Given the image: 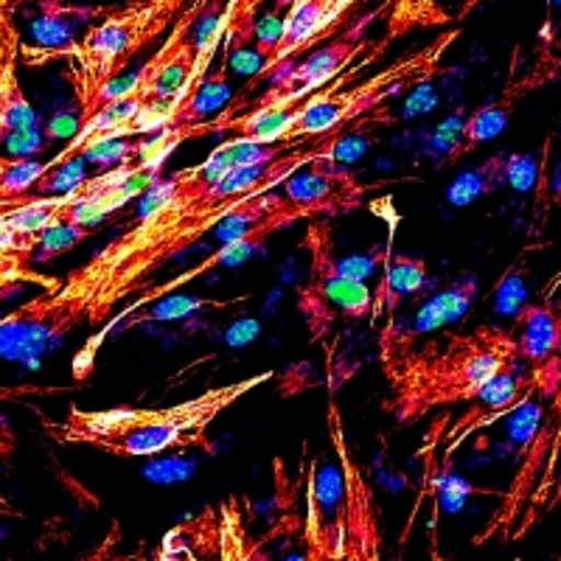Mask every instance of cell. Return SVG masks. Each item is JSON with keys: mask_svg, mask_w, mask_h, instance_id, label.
<instances>
[{"mask_svg": "<svg viewBox=\"0 0 561 561\" xmlns=\"http://www.w3.org/2000/svg\"><path fill=\"white\" fill-rule=\"evenodd\" d=\"M556 500H559V505H561V478H559V483H556Z\"/></svg>", "mask_w": 561, "mask_h": 561, "instance_id": "603a6c76", "label": "cell"}, {"mask_svg": "<svg viewBox=\"0 0 561 561\" xmlns=\"http://www.w3.org/2000/svg\"><path fill=\"white\" fill-rule=\"evenodd\" d=\"M208 3L210 0H192V7H185L180 12L174 26L169 28V37L144 62V68L133 73L127 84H113L107 90V96L102 99V107L110 99H127L138 107V118L129 127L127 138L129 135H158L169 129L174 102L180 99L185 84L192 82L194 62H197L194 28L208 14Z\"/></svg>", "mask_w": 561, "mask_h": 561, "instance_id": "8992f818", "label": "cell"}, {"mask_svg": "<svg viewBox=\"0 0 561 561\" xmlns=\"http://www.w3.org/2000/svg\"><path fill=\"white\" fill-rule=\"evenodd\" d=\"M536 163L530 154H508V167H505V185L511 188H517V192H528L530 185H534L536 178Z\"/></svg>", "mask_w": 561, "mask_h": 561, "instance_id": "d6986e66", "label": "cell"}, {"mask_svg": "<svg viewBox=\"0 0 561 561\" xmlns=\"http://www.w3.org/2000/svg\"><path fill=\"white\" fill-rule=\"evenodd\" d=\"M325 424H329V438H332L334 455L340 463V483H343V500H340L337 525H334V539H337L340 561H382V530H379V508L377 494L363 469L351 455L348 438H345L343 415L334 393H329V408H325Z\"/></svg>", "mask_w": 561, "mask_h": 561, "instance_id": "ba28073f", "label": "cell"}, {"mask_svg": "<svg viewBox=\"0 0 561 561\" xmlns=\"http://www.w3.org/2000/svg\"><path fill=\"white\" fill-rule=\"evenodd\" d=\"M309 253L307 280L295 289V307L304 318L309 340L325 343L340 320H370L374 289L359 275L348 273V264L334 253L332 228L323 219H312L304 233Z\"/></svg>", "mask_w": 561, "mask_h": 561, "instance_id": "52a82bcc", "label": "cell"}, {"mask_svg": "<svg viewBox=\"0 0 561 561\" xmlns=\"http://www.w3.org/2000/svg\"><path fill=\"white\" fill-rule=\"evenodd\" d=\"M517 363L514 332L497 325L424 340L382 363L390 388L385 410L396 424H413L438 408L474 402L497 379L514 374Z\"/></svg>", "mask_w": 561, "mask_h": 561, "instance_id": "3957f363", "label": "cell"}, {"mask_svg": "<svg viewBox=\"0 0 561 561\" xmlns=\"http://www.w3.org/2000/svg\"><path fill=\"white\" fill-rule=\"evenodd\" d=\"M275 374L262 370L239 382L217 385L169 408H68L62 421L43 419L45 433L65 447H88L113 458H158L174 449L214 453L208 430L244 396L267 385Z\"/></svg>", "mask_w": 561, "mask_h": 561, "instance_id": "7a4b0ae2", "label": "cell"}, {"mask_svg": "<svg viewBox=\"0 0 561 561\" xmlns=\"http://www.w3.org/2000/svg\"><path fill=\"white\" fill-rule=\"evenodd\" d=\"M460 37V28H449V32L438 34L433 43L421 45L419 51L404 54L402 59L385 65L374 77H365L363 82L351 84L348 79L359 73V68L370 65L382 51H370L354 70H348V77L334 79L329 88H323L314 96L304 99L298 107L289 113L280 129V144H293V147H304L314 138H325V135H345V129L354 122H359L363 115L374 113L382 104L393 102V99L404 96L419 84H427L438 77L440 62L447 57V51Z\"/></svg>", "mask_w": 561, "mask_h": 561, "instance_id": "277c9868", "label": "cell"}, {"mask_svg": "<svg viewBox=\"0 0 561 561\" xmlns=\"http://www.w3.org/2000/svg\"><path fill=\"white\" fill-rule=\"evenodd\" d=\"M278 192L298 205L312 222L320 217H345L351 210H359L370 188L351 169L340 167L334 154H323L284 180Z\"/></svg>", "mask_w": 561, "mask_h": 561, "instance_id": "30bf717a", "label": "cell"}, {"mask_svg": "<svg viewBox=\"0 0 561 561\" xmlns=\"http://www.w3.org/2000/svg\"><path fill=\"white\" fill-rule=\"evenodd\" d=\"M188 0H129L124 7L104 9L102 20L70 48L77 65L79 124L99 113L107 90L118 84L122 70L158 43L174 26Z\"/></svg>", "mask_w": 561, "mask_h": 561, "instance_id": "5b68a950", "label": "cell"}, {"mask_svg": "<svg viewBox=\"0 0 561 561\" xmlns=\"http://www.w3.org/2000/svg\"><path fill=\"white\" fill-rule=\"evenodd\" d=\"M0 147L12 158H37L45 149L39 115L20 84V34L7 0H0Z\"/></svg>", "mask_w": 561, "mask_h": 561, "instance_id": "9c48e42d", "label": "cell"}, {"mask_svg": "<svg viewBox=\"0 0 561 561\" xmlns=\"http://www.w3.org/2000/svg\"><path fill=\"white\" fill-rule=\"evenodd\" d=\"M553 77H556V59H542V62H536L530 70H525L523 77L511 79L508 88L500 90L497 96L491 99V102L480 104V107L466 118L463 127H460L458 144L449 149L444 163H455V160L472 154L478 147H483V144L497 138V135L508 127L514 107H517L528 93L542 88L545 82H553Z\"/></svg>", "mask_w": 561, "mask_h": 561, "instance_id": "7c38bea8", "label": "cell"}, {"mask_svg": "<svg viewBox=\"0 0 561 561\" xmlns=\"http://www.w3.org/2000/svg\"><path fill=\"white\" fill-rule=\"evenodd\" d=\"M480 3H483V0H460V12H458V18H460V20L469 18V14H472L474 9L480 7Z\"/></svg>", "mask_w": 561, "mask_h": 561, "instance_id": "7402d4cb", "label": "cell"}, {"mask_svg": "<svg viewBox=\"0 0 561 561\" xmlns=\"http://www.w3.org/2000/svg\"><path fill=\"white\" fill-rule=\"evenodd\" d=\"M430 270L424 259L410 253H393L390 250L388 259H385L382 278H379L377 289H374V314H370V323H377L379 318H393V312L399 307H404L413 295H419L421 289L427 287Z\"/></svg>", "mask_w": 561, "mask_h": 561, "instance_id": "5bb4252c", "label": "cell"}, {"mask_svg": "<svg viewBox=\"0 0 561 561\" xmlns=\"http://www.w3.org/2000/svg\"><path fill=\"white\" fill-rule=\"evenodd\" d=\"M480 284L474 275L449 280L433 298L413 314V318H390L385 329H379V363L393 359L413 348L419 340L438 334L455 320H463L478 300Z\"/></svg>", "mask_w": 561, "mask_h": 561, "instance_id": "8fae6325", "label": "cell"}, {"mask_svg": "<svg viewBox=\"0 0 561 561\" xmlns=\"http://www.w3.org/2000/svg\"><path fill=\"white\" fill-rule=\"evenodd\" d=\"M262 0H233L230 3V12H233V20H237V26H239V20H250L253 18V9L259 7Z\"/></svg>", "mask_w": 561, "mask_h": 561, "instance_id": "44dd1931", "label": "cell"}, {"mask_svg": "<svg viewBox=\"0 0 561 561\" xmlns=\"http://www.w3.org/2000/svg\"><path fill=\"white\" fill-rule=\"evenodd\" d=\"M88 237H90V228H79V225H70V222L54 225V228L45 230L43 239H39L37 262H51L54 255L68 253L73 244H79Z\"/></svg>", "mask_w": 561, "mask_h": 561, "instance_id": "e0dca14e", "label": "cell"}, {"mask_svg": "<svg viewBox=\"0 0 561 561\" xmlns=\"http://www.w3.org/2000/svg\"><path fill=\"white\" fill-rule=\"evenodd\" d=\"M505 167H508V154L494 152L491 158H485L480 167L469 169V172L458 174V178L449 183L447 199L453 205H472L480 197H489L497 188L505 185Z\"/></svg>", "mask_w": 561, "mask_h": 561, "instance_id": "9a60e30c", "label": "cell"}, {"mask_svg": "<svg viewBox=\"0 0 561 561\" xmlns=\"http://www.w3.org/2000/svg\"><path fill=\"white\" fill-rule=\"evenodd\" d=\"M528 379H530V390H536V393L545 396V399H553L556 390H559L561 385V345L553 357L542 365V368L528 370Z\"/></svg>", "mask_w": 561, "mask_h": 561, "instance_id": "ac0fdd59", "label": "cell"}, {"mask_svg": "<svg viewBox=\"0 0 561 561\" xmlns=\"http://www.w3.org/2000/svg\"><path fill=\"white\" fill-rule=\"evenodd\" d=\"M9 393V390H0V399H3V396H7Z\"/></svg>", "mask_w": 561, "mask_h": 561, "instance_id": "cb8c5ba5", "label": "cell"}, {"mask_svg": "<svg viewBox=\"0 0 561 561\" xmlns=\"http://www.w3.org/2000/svg\"><path fill=\"white\" fill-rule=\"evenodd\" d=\"M45 178V160L37 158H0V208L20 203L28 192L37 188Z\"/></svg>", "mask_w": 561, "mask_h": 561, "instance_id": "2e32d148", "label": "cell"}, {"mask_svg": "<svg viewBox=\"0 0 561 561\" xmlns=\"http://www.w3.org/2000/svg\"><path fill=\"white\" fill-rule=\"evenodd\" d=\"M118 536H122V530H118V525H113V530H110L107 539H104L99 548H93L88 556H82V559H73V561H107L110 556H113L115 545H118Z\"/></svg>", "mask_w": 561, "mask_h": 561, "instance_id": "ffe728a7", "label": "cell"}, {"mask_svg": "<svg viewBox=\"0 0 561 561\" xmlns=\"http://www.w3.org/2000/svg\"><path fill=\"white\" fill-rule=\"evenodd\" d=\"M514 340H517L519 359L528 363V370L542 368L561 345V298L525 304L514 318Z\"/></svg>", "mask_w": 561, "mask_h": 561, "instance_id": "4fadbf2b", "label": "cell"}, {"mask_svg": "<svg viewBox=\"0 0 561 561\" xmlns=\"http://www.w3.org/2000/svg\"><path fill=\"white\" fill-rule=\"evenodd\" d=\"M343 138L325 135L293 147L230 135L199 163L158 180L144 214L122 237L0 318V359L37 363L82 323L102 334L115 320V309L144 293L172 259L217 230L248 199L278 188L312 160L337 152Z\"/></svg>", "mask_w": 561, "mask_h": 561, "instance_id": "6da1fadb", "label": "cell"}]
</instances>
